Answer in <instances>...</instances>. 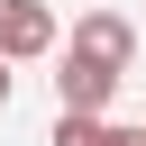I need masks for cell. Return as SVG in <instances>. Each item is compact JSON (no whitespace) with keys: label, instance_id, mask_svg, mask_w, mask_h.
Returning <instances> with one entry per match:
<instances>
[{"label":"cell","instance_id":"6da1fadb","mask_svg":"<svg viewBox=\"0 0 146 146\" xmlns=\"http://www.w3.org/2000/svg\"><path fill=\"white\" fill-rule=\"evenodd\" d=\"M64 55H82V64H100V73L128 82V64H137V27H128L119 9H91V18H73V46H64Z\"/></svg>","mask_w":146,"mask_h":146},{"label":"cell","instance_id":"7a4b0ae2","mask_svg":"<svg viewBox=\"0 0 146 146\" xmlns=\"http://www.w3.org/2000/svg\"><path fill=\"white\" fill-rule=\"evenodd\" d=\"M119 100V73H100V64H82V55H55V110L64 119H100Z\"/></svg>","mask_w":146,"mask_h":146},{"label":"cell","instance_id":"3957f363","mask_svg":"<svg viewBox=\"0 0 146 146\" xmlns=\"http://www.w3.org/2000/svg\"><path fill=\"white\" fill-rule=\"evenodd\" d=\"M55 55V9L46 0H0V64H36Z\"/></svg>","mask_w":146,"mask_h":146},{"label":"cell","instance_id":"277c9868","mask_svg":"<svg viewBox=\"0 0 146 146\" xmlns=\"http://www.w3.org/2000/svg\"><path fill=\"white\" fill-rule=\"evenodd\" d=\"M46 146H146V128H119V119H64V110H55Z\"/></svg>","mask_w":146,"mask_h":146},{"label":"cell","instance_id":"5b68a950","mask_svg":"<svg viewBox=\"0 0 146 146\" xmlns=\"http://www.w3.org/2000/svg\"><path fill=\"white\" fill-rule=\"evenodd\" d=\"M0 110H9V64H0Z\"/></svg>","mask_w":146,"mask_h":146}]
</instances>
